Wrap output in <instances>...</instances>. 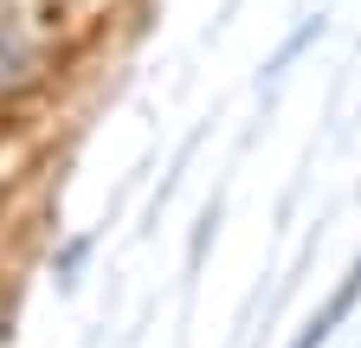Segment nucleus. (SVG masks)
I'll return each instance as SVG.
<instances>
[{"label":"nucleus","instance_id":"f257e3e1","mask_svg":"<svg viewBox=\"0 0 361 348\" xmlns=\"http://www.w3.org/2000/svg\"><path fill=\"white\" fill-rule=\"evenodd\" d=\"M52 71V46H45L39 20L20 0H0V97H26Z\"/></svg>","mask_w":361,"mask_h":348},{"label":"nucleus","instance_id":"f03ea898","mask_svg":"<svg viewBox=\"0 0 361 348\" xmlns=\"http://www.w3.org/2000/svg\"><path fill=\"white\" fill-rule=\"evenodd\" d=\"M355 303H361V258L348 265V278H342V284L323 297V310H316V316L297 329V342H290V348H323V342H329V335H336V329L355 316Z\"/></svg>","mask_w":361,"mask_h":348}]
</instances>
